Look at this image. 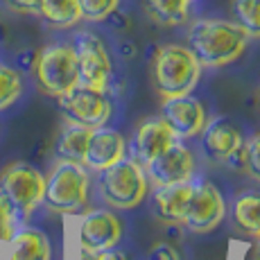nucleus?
I'll return each mask as SVG.
<instances>
[{
  "label": "nucleus",
  "mask_w": 260,
  "mask_h": 260,
  "mask_svg": "<svg viewBox=\"0 0 260 260\" xmlns=\"http://www.w3.org/2000/svg\"><path fill=\"white\" fill-rule=\"evenodd\" d=\"M202 149L213 161H231L233 154L244 145L242 134L231 120L215 118L204 124L202 132Z\"/></svg>",
  "instance_id": "ddd939ff"
},
{
  "label": "nucleus",
  "mask_w": 260,
  "mask_h": 260,
  "mask_svg": "<svg viewBox=\"0 0 260 260\" xmlns=\"http://www.w3.org/2000/svg\"><path fill=\"white\" fill-rule=\"evenodd\" d=\"M147 174L154 186L186 183L194 174V156L181 143H172L147 163Z\"/></svg>",
  "instance_id": "9d476101"
},
{
  "label": "nucleus",
  "mask_w": 260,
  "mask_h": 260,
  "mask_svg": "<svg viewBox=\"0 0 260 260\" xmlns=\"http://www.w3.org/2000/svg\"><path fill=\"white\" fill-rule=\"evenodd\" d=\"M124 149H127V145H124V138L120 132L104 127V124L95 127L91 129V136H88L84 166L102 172V170L111 168L113 163H118L120 158H124Z\"/></svg>",
  "instance_id": "4468645a"
},
{
  "label": "nucleus",
  "mask_w": 260,
  "mask_h": 260,
  "mask_svg": "<svg viewBox=\"0 0 260 260\" xmlns=\"http://www.w3.org/2000/svg\"><path fill=\"white\" fill-rule=\"evenodd\" d=\"M190 194H192V183H172V186H156L154 192V213L158 219L168 224L183 222Z\"/></svg>",
  "instance_id": "dca6fc26"
},
{
  "label": "nucleus",
  "mask_w": 260,
  "mask_h": 260,
  "mask_svg": "<svg viewBox=\"0 0 260 260\" xmlns=\"http://www.w3.org/2000/svg\"><path fill=\"white\" fill-rule=\"evenodd\" d=\"M88 199V174L82 163L59 161L46 179L43 204L54 213H77Z\"/></svg>",
  "instance_id": "20e7f679"
},
{
  "label": "nucleus",
  "mask_w": 260,
  "mask_h": 260,
  "mask_svg": "<svg viewBox=\"0 0 260 260\" xmlns=\"http://www.w3.org/2000/svg\"><path fill=\"white\" fill-rule=\"evenodd\" d=\"M192 3H194V0H192Z\"/></svg>",
  "instance_id": "c756f323"
},
{
  "label": "nucleus",
  "mask_w": 260,
  "mask_h": 260,
  "mask_svg": "<svg viewBox=\"0 0 260 260\" xmlns=\"http://www.w3.org/2000/svg\"><path fill=\"white\" fill-rule=\"evenodd\" d=\"M192 0H145L149 16L161 25H181L188 21V7Z\"/></svg>",
  "instance_id": "412c9836"
},
{
  "label": "nucleus",
  "mask_w": 260,
  "mask_h": 260,
  "mask_svg": "<svg viewBox=\"0 0 260 260\" xmlns=\"http://www.w3.org/2000/svg\"><path fill=\"white\" fill-rule=\"evenodd\" d=\"M244 170L251 179L260 181V134H253L244 143Z\"/></svg>",
  "instance_id": "393cba45"
},
{
  "label": "nucleus",
  "mask_w": 260,
  "mask_h": 260,
  "mask_svg": "<svg viewBox=\"0 0 260 260\" xmlns=\"http://www.w3.org/2000/svg\"><path fill=\"white\" fill-rule=\"evenodd\" d=\"M14 222H16V213H14L12 204L7 202V197L0 192V242H9L12 240Z\"/></svg>",
  "instance_id": "a878e982"
},
{
  "label": "nucleus",
  "mask_w": 260,
  "mask_h": 260,
  "mask_svg": "<svg viewBox=\"0 0 260 260\" xmlns=\"http://www.w3.org/2000/svg\"><path fill=\"white\" fill-rule=\"evenodd\" d=\"M88 136H91V129H88V127L68 122L66 127L59 132L57 141H54V156H57L59 161L82 163V166H84Z\"/></svg>",
  "instance_id": "a211bd4d"
},
{
  "label": "nucleus",
  "mask_w": 260,
  "mask_h": 260,
  "mask_svg": "<svg viewBox=\"0 0 260 260\" xmlns=\"http://www.w3.org/2000/svg\"><path fill=\"white\" fill-rule=\"evenodd\" d=\"M37 84L46 95L59 98L79 84L77 54L71 43H52L46 46L34 59Z\"/></svg>",
  "instance_id": "7ed1b4c3"
},
{
  "label": "nucleus",
  "mask_w": 260,
  "mask_h": 260,
  "mask_svg": "<svg viewBox=\"0 0 260 260\" xmlns=\"http://www.w3.org/2000/svg\"><path fill=\"white\" fill-rule=\"evenodd\" d=\"M122 238V224L111 211H91L79 222V247L82 251H109Z\"/></svg>",
  "instance_id": "f8f14e48"
},
{
  "label": "nucleus",
  "mask_w": 260,
  "mask_h": 260,
  "mask_svg": "<svg viewBox=\"0 0 260 260\" xmlns=\"http://www.w3.org/2000/svg\"><path fill=\"white\" fill-rule=\"evenodd\" d=\"M249 34L236 21L199 18L188 32V48L206 68H222L233 63L247 50Z\"/></svg>",
  "instance_id": "f257e3e1"
},
{
  "label": "nucleus",
  "mask_w": 260,
  "mask_h": 260,
  "mask_svg": "<svg viewBox=\"0 0 260 260\" xmlns=\"http://www.w3.org/2000/svg\"><path fill=\"white\" fill-rule=\"evenodd\" d=\"M161 120L172 129L177 138H192L199 136L206 124V111L204 104L190 93L177 95V98H166L161 107Z\"/></svg>",
  "instance_id": "9b49d317"
},
{
  "label": "nucleus",
  "mask_w": 260,
  "mask_h": 260,
  "mask_svg": "<svg viewBox=\"0 0 260 260\" xmlns=\"http://www.w3.org/2000/svg\"><path fill=\"white\" fill-rule=\"evenodd\" d=\"M233 222L240 231L260 238V194L244 192L233 204Z\"/></svg>",
  "instance_id": "aec40b11"
},
{
  "label": "nucleus",
  "mask_w": 260,
  "mask_h": 260,
  "mask_svg": "<svg viewBox=\"0 0 260 260\" xmlns=\"http://www.w3.org/2000/svg\"><path fill=\"white\" fill-rule=\"evenodd\" d=\"M7 5L21 14H39L41 9V0H7Z\"/></svg>",
  "instance_id": "bb28decb"
},
{
  "label": "nucleus",
  "mask_w": 260,
  "mask_h": 260,
  "mask_svg": "<svg viewBox=\"0 0 260 260\" xmlns=\"http://www.w3.org/2000/svg\"><path fill=\"white\" fill-rule=\"evenodd\" d=\"M23 93V75L18 68L0 61V111L9 109Z\"/></svg>",
  "instance_id": "4be33fe9"
},
{
  "label": "nucleus",
  "mask_w": 260,
  "mask_h": 260,
  "mask_svg": "<svg viewBox=\"0 0 260 260\" xmlns=\"http://www.w3.org/2000/svg\"><path fill=\"white\" fill-rule=\"evenodd\" d=\"M224 213H226V206H224V199L217 186H213L211 181L192 183V194H190L186 215H183V224L190 231L211 233L213 229L219 226Z\"/></svg>",
  "instance_id": "1a4fd4ad"
},
{
  "label": "nucleus",
  "mask_w": 260,
  "mask_h": 260,
  "mask_svg": "<svg viewBox=\"0 0 260 260\" xmlns=\"http://www.w3.org/2000/svg\"><path fill=\"white\" fill-rule=\"evenodd\" d=\"M9 244H12L9 260H50L52 258L50 240L39 229L25 226L21 231H14Z\"/></svg>",
  "instance_id": "f3484780"
},
{
  "label": "nucleus",
  "mask_w": 260,
  "mask_h": 260,
  "mask_svg": "<svg viewBox=\"0 0 260 260\" xmlns=\"http://www.w3.org/2000/svg\"><path fill=\"white\" fill-rule=\"evenodd\" d=\"M174 134L166 122L158 118H147L141 122V127L136 129V136H134V152H136V161H141L147 166L154 156L163 152L166 147L174 143Z\"/></svg>",
  "instance_id": "2eb2a0df"
},
{
  "label": "nucleus",
  "mask_w": 260,
  "mask_h": 260,
  "mask_svg": "<svg viewBox=\"0 0 260 260\" xmlns=\"http://www.w3.org/2000/svg\"><path fill=\"white\" fill-rule=\"evenodd\" d=\"M82 260H127V256H124V253L113 251V249H109V251H100V253L82 251Z\"/></svg>",
  "instance_id": "c85d7f7f"
},
{
  "label": "nucleus",
  "mask_w": 260,
  "mask_h": 260,
  "mask_svg": "<svg viewBox=\"0 0 260 260\" xmlns=\"http://www.w3.org/2000/svg\"><path fill=\"white\" fill-rule=\"evenodd\" d=\"M149 260H179V251L172 244H156L149 253Z\"/></svg>",
  "instance_id": "cd10ccee"
},
{
  "label": "nucleus",
  "mask_w": 260,
  "mask_h": 260,
  "mask_svg": "<svg viewBox=\"0 0 260 260\" xmlns=\"http://www.w3.org/2000/svg\"><path fill=\"white\" fill-rule=\"evenodd\" d=\"M233 16L249 37L260 39V0H233Z\"/></svg>",
  "instance_id": "5701e85b"
},
{
  "label": "nucleus",
  "mask_w": 260,
  "mask_h": 260,
  "mask_svg": "<svg viewBox=\"0 0 260 260\" xmlns=\"http://www.w3.org/2000/svg\"><path fill=\"white\" fill-rule=\"evenodd\" d=\"M73 48L77 54L79 84L88 88H98V91H107L113 66L102 39L93 32H77Z\"/></svg>",
  "instance_id": "0eeeda50"
},
{
  "label": "nucleus",
  "mask_w": 260,
  "mask_h": 260,
  "mask_svg": "<svg viewBox=\"0 0 260 260\" xmlns=\"http://www.w3.org/2000/svg\"><path fill=\"white\" fill-rule=\"evenodd\" d=\"M0 192L12 204L16 217H21L25 222V219H29V215L37 211L39 204L43 202L46 177L41 174V170H37L29 163L16 161L3 170Z\"/></svg>",
  "instance_id": "423d86ee"
},
{
  "label": "nucleus",
  "mask_w": 260,
  "mask_h": 260,
  "mask_svg": "<svg viewBox=\"0 0 260 260\" xmlns=\"http://www.w3.org/2000/svg\"><path fill=\"white\" fill-rule=\"evenodd\" d=\"M100 188L109 206L120 208V211L136 208L147 194V177L141 161L124 156L111 168L102 170Z\"/></svg>",
  "instance_id": "39448f33"
},
{
  "label": "nucleus",
  "mask_w": 260,
  "mask_h": 260,
  "mask_svg": "<svg viewBox=\"0 0 260 260\" xmlns=\"http://www.w3.org/2000/svg\"><path fill=\"white\" fill-rule=\"evenodd\" d=\"M59 109L66 116L68 122L82 124V127L95 129L107 124L111 118V102H109L107 93L98 91V88H88L77 84L68 93L59 95Z\"/></svg>",
  "instance_id": "6e6552de"
},
{
  "label": "nucleus",
  "mask_w": 260,
  "mask_h": 260,
  "mask_svg": "<svg viewBox=\"0 0 260 260\" xmlns=\"http://www.w3.org/2000/svg\"><path fill=\"white\" fill-rule=\"evenodd\" d=\"M39 16L50 27L68 29L82 21V7H79V0H41Z\"/></svg>",
  "instance_id": "6ab92c4d"
},
{
  "label": "nucleus",
  "mask_w": 260,
  "mask_h": 260,
  "mask_svg": "<svg viewBox=\"0 0 260 260\" xmlns=\"http://www.w3.org/2000/svg\"><path fill=\"white\" fill-rule=\"evenodd\" d=\"M120 0H79V7H82V18L86 21H107L113 12L118 9Z\"/></svg>",
  "instance_id": "b1692460"
},
{
  "label": "nucleus",
  "mask_w": 260,
  "mask_h": 260,
  "mask_svg": "<svg viewBox=\"0 0 260 260\" xmlns=\"http://www.w3.org/2000/svg\"><path fill=\"white\" fill-rule=\"evenodd\" d=\"M202 63L192 54L188 46L168 43L156 50L154 57V88L163 98L188 95L197 86Z\"/></svg>",
  "instance_id": "f03ea898"
}]
</instances>
